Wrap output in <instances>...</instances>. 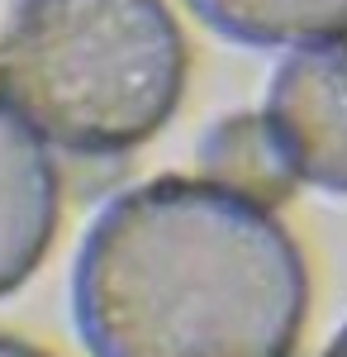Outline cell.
<instances>
[{
    "mask_svg": "<svg viewBox=\"0 0 347 357\" xmlns=\"http://www.w3.org/2000/svg\"><path fill=\"white\" fill-rule=\"evenodd\" d=\"M304 310L295 238L210 176H157L109 200L72 267L91 357H291Z\"/></svg>",
    "mask_w": 347,
    "mask_h": 357,
    "instance_id": "1",
    "label": "cell"
},
{
    "mask_svg": "<svg viewBox=\"0 0 347 357\" xmlns=\"http://www.w3.org/2000/svg\"><path fill=\"white\" fill-rule=\"evenodd\" d=\"M186 67L167 0H15L0 29V91L81 158L148 143L181 105Z\"/></svg>",
    "mask_w": 347,
    "mask_h": 357,
    "instance_id": "2",
    "label": "cell"
},
{
    "mask_svg": "<svg viewBox=\"0 0 347 357\" xmlns=\"http://www.w3.org/2000/svg\"><path fill=\"white\" fill-rule=\"evenodd\" d=\"M267 114L291 143L300 176L347 195V33L300 43L276 67Z\"/></svg>",
    "mask_w": 347,
    "mask_h": 357,
    "instance_id": "3",
    "label": "cell"
},
{
    "mask_svg": "<svg viewBox=\"0 0 347 357\" xmlns=\"http://www.w3.org/2000/svg\"><path fill=\"white\" fill-rule=\"evenodd\" d=\"M62 181L48 138L0 91V296L20 291L53 248Z\"/></svg>",
    "mask_w": 347,
    "mask_h": 357,
    "instance_id": "4",
    "label": "cell"
},
{
    "mask_svg": "<svg viewBox=\"0 0 347 357\" xmlns=\"http://www.w3.org/2000/svg\"><path fill=\"white\" fill-rule=\"evenodd\" d=\"M200 172L210 181H219V186L267 205V210L286 205L295 195V186L304 181L286 134L276 129V119L271 114H252V110H238L205 129V138H200Z\"/></svg>",
    "mask_w": 347,
    "mask_h": 357,
    "instance_id": "5",
    "label": "cell"
},
{
    "mask_svg": "<svg viewBox=\"0 0 347 357\" xmlns=\"http://www.w3.org/2000/svg\"><path fill=\"white\" fill-rule=\"evenodd\" d=\"M190 10L247 48H300L347 33V0H190Z\"/></svg>",
    "mask_w": 347,
    "mask_h": 357,
    "instance_id": "6",
    "label": "cell"
},
{
    "mask_svg": "<svg viewBox=\"0 0 347 357\" xmlns=\"http://www.w3.org/2000/svg\"><path fill=\"white\" fill-rule=\"evenodd\" d=\"M0 357H48V353H38L33 343H20V338L0 333Z\"/></svg>",
    "mask_w": 347,
    "mask_h": 357,
    "instance_id": "7",
    "label": "cell"
},
{
    "mask_svg": "<svg viewBox=\"0 0 347 357\" xmlns=\"http://www.w3.org/2000/svg\"><path fill=\"white\" fill-rule=\"evenodd\" d=\"M323 357H347V329L338 333V338H333V348H328V353H323Z\"/></svg>",
    "mask_w": 347,
    "mask_h": 357,
    "instance_id": "8",
    "label": "cell"
}]
</instances>
